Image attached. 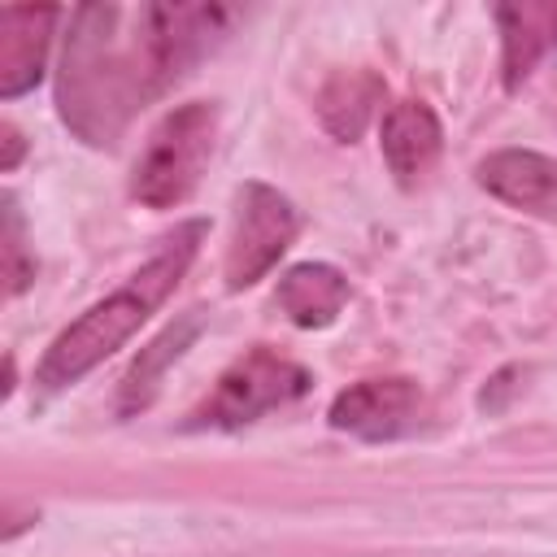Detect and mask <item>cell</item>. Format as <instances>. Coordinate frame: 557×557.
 Masks as SVG:
<instances>
[{"mask_svg":"<svg viewBox=\"0 0 557 557\" xmlns=\"http://www.w3.org/2000/svg\"><path fill=\"white\" fill-rule=\"evenodd\" d=\"M0 135H4V161H0V170H13L17 157H22V135H17L13 122H0Z\"/></svg>","mask_w":557,"mask_h":557,"instance_id":"cell-15","label":"cell"},{"mask_svg":"<svg viewBox=\"0 0 557 557\" xmlns=\"http://www.w3.org/2000/svg\"><path fill=\"white\" fill-rule=\"evenodd\" d=\"M379 135H383L379 139L383 144V161L396 174V183H405V187H413L435 165L440 144H444V126H440V117H435V109L426 100L387 104Z\"/></svg>","mask_w":557,"mask_h":557,"instance_id":"cell-9","label":"cell"},{"mask_svg":"<svg viewBox=\"0 0 557 557\" xmlns=\"http://www.w3.org/2000/svg\"><path fill=\"white\" fill-rule=\"evenodd\" d=\"M205 235H209V222H205V218L178 222V226L157 244V252H152L122 287H113L104 300H96L87 313H78V318L48 344L44 361L35 366V387H39L44 396L65 392V387L78 383L87 370H96L104 357H113V352L174 296V287L183 283L187 265L196 261Z\"/></svg>","mask_w":557,"mask_h":557,"instance_id":"cell-2","label":"cell"},{"mask_svg":"<svg viewBox=\"0 0 557 557\" xmlns=\"http://www.w3.org/2000/svg\"><path fill=\"white\" fill-rule=\"evenodd\" d=\"M274 305L287 313V322H296L305 331H322L348 305V278H344V270H335L326 261H300V265L283 270L278 287H274Z\"/></svg>","mask_w":557,"mask_h":557,"instance_id":"cell-11","label":"cell"},{"mask_svg":"<svg viewBox=\"0 0 557 557\" xmlns=\"http://www.w3.org/2000/svg\"><path fill=\"white\" fill-rule=\"evenodd\" d=\"M200 326H205V313L191 309V313L174 318L148 348H139V357L126 366V374H122V383H117V413H122V418H131V413H139V409H148V405L157 400L165 370L196 344Z\"/></svg>","mask_w":557,"mask_h":557,"instance_id":"cell-12","label":"cell"},{"mask_svg":"<svg viewBox=\"0 0 557 557\" xmlns=\"http://www.w3.org/2000/svg\"><path fill=\"white\" fill-rule=\"evenodd\" d=\"M57 22H61V9H30V4L0 9V96L4 100H17L39 83Z\"/></svg>","mask_w":557,"mask_h":557,"instance_id":"cell-8","label":"cell"},{"mask_svg":"<svg viewBox=\"0 0 557 557\" xmlns=\"http://www.w3.org/2000/svg\"><path fill=\"white\" fill-rule=\"evenodd\" d=\"M213 139H218V109L209 100H187L170 109L135 161L131 196L148 209L183 205L213 157Z\"/></svg>","mask_w":557,"mask_h":557,"instance_id":"cell-3","label":"cell"},{"mask_svg":"<svg viewBox=\"0 0 557 557\" xmlns=\"http://www.w3.org/2000/svg\"><path fill=\"white\" fill-rule=\"evenodd\" d=\"M309 387L313 374L300 361H292L270 344H252L222 370L218 387L187 413L183 431H239L261 413L300 400Z\"/></svg>","mask_w":557,"mask_h":557,"instance_id":"cell-4","label":"cell"},{"mask_svg":"<svg viewBox=\"0 0 557 557\" xmlns=\"http://www.w3.org/2000/svg\"><path fill=\"white\" fill-rule=\"evenodd\" d=\"M383 100H387V83L374 70H339L318 91V117L339 144H352L374 122Z\"/></svg>","mask_w":557,"mask_h":557,"instance_id":"cell-13","label":"cell"},{"mask_svg":"<svg viewBox=\"0 0 557 557\" xmlns=\"http://www.w3.org/2000/svg\"><path fill=\"white\" fill-rule=\"evenodd\" d=\"M474 178L487 196H496L509 209H522L548 222L557 218V157H544L531 148H500L479 161Z\"/></svg>","mask_w":557,"mask_h":557,"instance_id":"cell-7","label":"cell"},{"mask_svg":"<svg viewBox=\"0 0 557 557\" xmlns=\"http://www.w3.org/2000/svg\"><path fill=\"white\" fill-rule=\"evenodd\" d=\"M426 418V396L413 379H361L331 400L326 422L357 440L383 444L413 435Z\"/></svg>","mask_w":557,"mask_h":557,"instance_id":"cell-6","label":"cell"},{"mask_svg":"<svg viewBox=\"0 0 557 557\" xmlns=\"http://www.w3.org/2000/svg\"><path fill=\"white\" fill-rule=\"evenodd\" d=\"M492 17L500 26V78L518 91L535 61L557 48V4H496Z\"/></svg>","mask_w":557,"mask_h":557,"instance_id":"cell-10","label":"cell"},{"mask_svg":"<svg viewBox=\"0 0 557 557\" xmlns=\"http://www.w3.org/2000/svg\"><path fill=\"white\" fill-rule=\"evenodd\" d=\"M296 226H300V218L278 187L244 183L235 196V226H231V244H226V261H222L226 287L239 292V287H252L257 278H265L278 265V257L292 248Z\"/></svg>","mask_w":557,"mask_h":557,"instance_id":"cell-5","label":"cell"},{"mask_svg":"<svg viewBox=\"0 0 557 557\" xmlns=\"http://www.w3.org/2000/svg\"><path fill=\"white\" fill-rule=\"evenodd\" d=\"M4 292L9 296H22L35 278V257L26 248V222H22V209H17V196L4 191Z\"/></svg>","mask_w":557,"mask_h":557,"instance_id":"cell-14","label":"cell"},{"mask_svg":"<svg viewBox=\"0 0 557 557\" xmlns=\"http://www.w3.org/2000/svg\"><path fill=\"white\" fill-rule=\"evenodd\" d=\"M239 13L226 4H83L57 70V113L91 148H113L126 126L191 74Z\"/></svg>","mask_w":557,"mask_h":557,"instance_id":"cell-1","label":"cell"}]
</instances>
